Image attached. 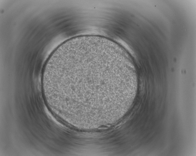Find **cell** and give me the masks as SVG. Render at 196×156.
Listing matches in <instances>:
<instances>
[{"label":"cell","instance_id":"obj_1","mask_svg":"<svg viewBox=\"0 0 196 156\" xmlns=\"http://www.w3.org/2000/svg\"><path fill=\"white\" fill-rule=\"evenodd\" d=\"M120 68L98 54H71L52 62L48 83L55 105L69 123L106 119L114 113V76Z\"/></svg>","mask_w":196,"mask_h":156}]
</instances>
